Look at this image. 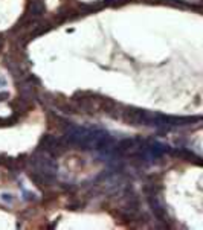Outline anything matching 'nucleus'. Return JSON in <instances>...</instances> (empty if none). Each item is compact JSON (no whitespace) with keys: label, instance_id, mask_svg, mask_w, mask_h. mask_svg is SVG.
I'll list each match as a JSON object with an SVG mask.
<instances>
[{"label":"nucleus","instance_id":"f257e3e1","mask_svg":"<svg viewBox=\"0 0 203 230\" xmlns=\"http://www.w3.org/2000/svg\"><path fill=\"white\" fill-rule=\"evenodd\" d=\"M28 9H29V14H31L32 17L41 15L44 11H46L44 5L40 2V0H31V2H29V5H28Z\"/></svg>","mask_w":203,"mask_h":230},{"label":"nucleus","instance_id":"f03ea898","mask_svg":"<svg viewBox=\"0 0 203 230\" xmlns=\"http://www.w3.org/2000/svg\"><path fill=\"white\" fill-rule=\"evenodd\" d=\"M8 98H9L8 93H0V101H6Z\"/></svg>","mask_w":203,"mask_h":230},{"label":"nucleus","instance_id":"7ed1b4c3","mask_svg":"<svg viewBox=\"0 0 203 230\" xmlns=\"http://www.w3.org/2000/svg\"><path fill=\"white\" fill-rule=\"evenodd\" d=\"M3 84H5V81H3V79H0V85H3Z\"/></svg>","mask_w":203,"mask_h":230}]
</instances>
